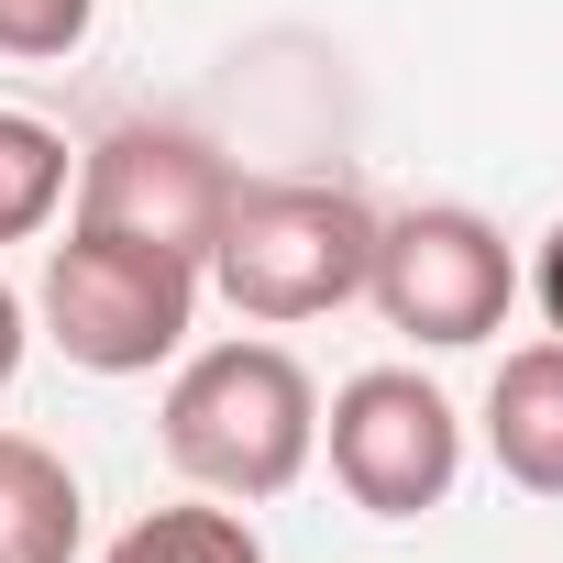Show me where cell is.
Returning a JSON list of instances; mask_svg holds the SVG:
<instances>
[{"label":"cell","mask_w":563,"mask_h":563,"mask_svg":"<svg viewBox=\"0 0 563 563\" xmlns=\"http://www.w3.org/2000/svg\"><path fill=\"white\" fill-rule=\"evenodd\" d=\"M155 442L199 497H232V508L288 497L321 453V387L288 343H210L166 376Z\"/></svg>","instance_id":"6da1fadb"},{"label":"cell","mask_w":563,"mask_h":563,"mask_svg":"<svg viewBox=\"0 0 563 563\" xmlns=\"http://www.w3.org/2000/svg\"><path fill=\"white\" fill-rule=\"evenodd\" d=\"M365 265H376V210L332 177H265V188H232L221 210V243H210V288L288 332V321H332L343 299H365Z\"/></svg>","instance_id":"7a4b0ae2"},{"label":"cell","mask_w":563,"mask_h":563,"mask_svg":"<svg viewBox=\"0 0 563 563\" xmlns=\"http://www.w3.org/2000/svg\"><path fill=\"white\" fill-rule=\"evenodd\" d=\"M199 288L210 276L188 265V254H166V243H122V232H67L56 254H45V343L67 354V365H89V376H155V365H177L188 354V332H199Z\"/></svg>","instance_id":"3957f363"},{"label":"cell","mask_w":563,"mask_h":563,"mask_svg":"<svg viewBox=\"0 0 563 563\" xmlns=\"http://www.w3.org/2000/svg\"><path fill=\"white\" fill-rule=\"evenodd\" d=\"M365 299L387 310V332H409L420 354H464L486 332H508V299H519V254L486 210L464 199H431V210H398L376 221V265H365Z\"/></svg>","instance_id":"277c9868"},{"label":"cell","mask_w":563,"mask_h":563,"mask_svg":"<svg viewBox=\"0 0 563 563\" xmlns=\"http://www.w3.org/2000/svg\"><path fill=\"white\" fill-rule=\"evenodd\" d=\"M321 453L365 519H431L464 475V420L420 365H365L321 409Z\"/></svg>","instance_id":"5b68a950"},{"label":"cell","mask_w":563,"mask_h":563,"mask_svg":"<svg viewBox=\"0 0 563 563\" xmlns=\"http://www.w3.org/2000/svg\"><path fill=\"white\" fill-rule=\"evenodd\" d=\"M232 166L177 133V122H111L89 155H78V221L89 232H122V243H166L188 265H210L221 243V210H232Z\"/></svg>","instance_id":"8992f818"},{"label":"cell","mask_w":563,"mask_h":563,"mask_svg":"<svg viewBox=\"0 0 563 563\" xmlns=\"http://www.w3.org/2000/svg\"><path fill=\"white\" fill-rule=\"evenodd\" d=\"M486 453L508 486L563 497V343H519L486 376Z\"/></svg>","instance_id":"52a82bcc"},{"label":"cell","mask_w":563,"mask_h":563,"mask_svg":"<svg viewBox=\"0 0 563 563\" xmlns=\"http://www.w3.org/2000/svg\"><path fill=\"white\" fill-rule=\"evenodd\" d=\"M78 541H89V497L67 453L34 431H0V563H78Z\"/></svg>","instance_id":"ba28073f"},{"label":"cell","mask_w":563,"mask_h":563,"mask_svg":"<svg viewBox=\"0 0 563 563\" xmlns=\"http://www.w3.org/2000/svg\"><path fill=\"white\" fill-rule=\"evenodd\" d=\"M100 563H265V541L232 497H188V508H144Z\"/></svg>","instance_id":"9c48e42d"},{"label":"cell","mask_w":563,"mask_h":563,"mask_svg":"<svg viewBox=\"0 0 563 563\" xmlns=\"http://www.w3.org/2000/svg\"><path fill=\"white\" fill-rule=\"evenodd\" d=\"M67 199V133L34 111H0V243H34Z\"/></svg>","instance_id":"30bf717a"},{"label":"cell","mask_w":563,"mask_h":563,"mask_svg":"<svg viewBox=\"0 0 563 563\" xmlns=\"http://www.w3.org/2000/svg\"><path fill=\"white\" fill-rule=\"evenodd\" d=\"M100 23V0H0V56H23V67H56L78 56Z\"/></svg>","instance_id":"8fae6325"},{"label":"cell","mask_w":563,"mask_h":563,"mask_svg":"<svg viewBox=\"0 0 563 563\" xmlns=\"http://www.w3.org/2000/svg\"><path fill=\"white\" fill-rule=\"evenodd\" d=\"M519 288L541 299V321H552V343H563V221L541 232V254H530V276H519Z\"/></svg>","instance_id":"7c38bea8"},{"label":"cell","mask_w":563,"mask_h":563,"mask_svg":"<svg viewBox=\"0 0 563 563\" xmlns=\"http://www.w3.org/2000/svg\"><path fill=\"white\" fill-rule=\"evenodd\" d=\"M23 343H34V310H23V288L0 276V387L23 376Z\"/></svg>","instance_id":"4fadbf2b"}]
</instances>
